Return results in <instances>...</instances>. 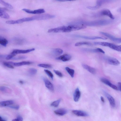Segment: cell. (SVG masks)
<instances>
[{
  "instance_id": "cell-27",
  "label": "cell",
  "mask_w": 121,
  "mask_h": 121,
  "mask_svg": "<svg viewBox=\"0 0 121 121\" xmlns=\"http://www.w3.org/2000/svg\"><path fill=\"white\" fill-rule=\"evenodd\" d=\"M91 43L86 42H79L76 43L75 44L76 46H79L83 45H91Z\"/></svg>"
},
{
  "instance_id": "cell-17",
  "label": "cell",
  "mask_w": 121,
  "mask_h": 121,
  "mask_svg": "<svg viewBox=\"0 0 121 121\" xmlns=\"http://www.w3.org/2000/svg\"><path fill=\"white\" fill-rule=\"evenodd\" d=\"M63 52V50L60 48L54 49H53L51 51L52 54L55 56H59Z\"/></svg>"
},
{
  "instance_id": "cell-14",
  "label": "cell",
  "mask_w": 121,
  "mask_h": 121,
  "mask_svg": "<svg viewBox=\"0 0 121 121\" xmlns=\"http://www.w3.org/2000/svg\"><path fill=\"white\" fill-rule=\"evenodd\" d=\"M82 66L83 68L90 73L94 75L96 74V71L95 69L94 68L86 64H83Z\"/></svg>"
},
{
  "instance_id": "cell-28",
  "label": "cell",
  "mask_w": 121,
  "mask_h": 121,
  "mask_svg": "<svg viewBox=\"0 0 121 121\" xmlns=\"http://www.w3.org/2000/svg\"><path fill=\"white\" fill-rule=\"evenodd\" d=\"M94 44L96 45H100L109 47L110 43L106 42H94Z\"/></svg>"
},
{
  "instance_id": "cell-31",
  "label": "cell",
  "mask_w": 121,
  "mask_h": 121,
  "mask_svg": "<svg viewBox=\"0 0 121 121\" xmlns=\"http://www.w3.org/2000/svg\"><path fill=\"white\" fill-rule=\"evenodd\" d=\"M38 66L40 67L45 68H52V66L49 64H40L38 65Z\"/></svg>"
},
{
  "instance_id": "cell-15",
  "label": "cell",
  "mask_w": 121,
  "mask_h": 121,
  "mask_svg": "<svg viewBox=\"0 0 121 121\" xmlns=\"http://www.w3.org/2000/svg\"><path fill=\"white\" fill-rule=\"evenodd\" d=\"M101 15L108 16L112 20L114 19V17L110 11L109 10L106 9L102 10L101 12Z\"/></svg>"
},
{
  "instance_id": "cell-16",
  "label": "cell",
  "mask_w": 121,
  "mask_h": 121,
  "mask_svg": "<svg viewBox=\"0 0 121 121\" xmlns=\"http://www.w3.org/2000/svg\"><path fill=\"white\" fill-rule=\"evenodd\" d=\"M54 112L56 115L60 116L64 115L67 112V110L64 108H60L55 110Z\"/></svg>"
},
{
  "instance_id": "cell-10",
  "label": "cell",
  "mask_w": 121,
  "mask_h": 121,
  "mask_svg": "<svg viewBox=\"0 0 121 121\" xmlns=\"http://www.w3.org/2000/svg\"><path fill=\"white\" fill-rule=\"evenodd\" d=\"M76 37H78L83 38L85 39L94 40L97 39H102L104 40H106L107 38H106L102 37H90L85 36H81L80 35H76Z\"/></svg>"
},
{
  "instance_id": "cell-38",
  "label": "cell",
  "mask_w": 121,
  "mask_h": 121,
  "mask_svg": "<svg viewBox=\"0 0 121 121\" xmlns=\"http://www.w3.org/2000/svg\"><path fill=\"white\" fill-rule=\"evenodd\" d=\"M97 49L98 52L102 53L104 54L105 53V52L101 49L100 48H98Z\"/></svg>"
},
{
  "instance_id": "cell-40",
  "label": "cell",
  "mask_w": 121,
  "mask_h": 121,
  "mask_svg": "<svg viewBox=\"0 0 121 121\" xmlns=\"http://www.w3.org/2000/svg\"><path fill=\"white\" fill-rule=\"evenodd\" d=\"M0 121H7L0 116Z\"/></svg>"
},
{
  "instance_id": "cell-8",
  "label": "cell",
  "mask_w": 121,
  "mask_h": 121,
  "mask_svg": "<svg viewBox=\"0 0 121 121\" xmlns=\"http://www.w3.org/2000/svg\"><path fill=\"white\" fill-rule=\"evenodd\" d=\"M43 80L44 81L46 87L52 92H53L54 90L53 86L51 82L47 79L43 78Z\"/></svg>"
},
{
  "instance_id": "cell-9",
  "label": "cell",
  "mask_w": 121,
  "mask_h": 121,
  "mask_svg": "<svg viewBox=\"0 0 121 121\" xmlns=\"http://www.w3.org/2000/svg\"><path fill=\"white\" fill-rule=\"evenodd\" d=\"M72 58V56L68 54H65L57 57L56 59L58 60H62L64 62L69 61Z\"/></svg>"
},
{
  "instance_id": "cell-7",
  "label": "cell",
  "mask_w": 121,
  "mask_h": 121,
  "mask_svg": "<svg viewBox=\"0 0 121 121\" xmlns=\"http://www.w3.org/2000/svg\"><path fill=\"white\" fill-rule=\"evenodd\" d=\"M72 112L75 115L78 116L86 117L89 116L88 113L82 110H74L72 111Z\"/></svg>"
},
{
  "instance_id": "cell-26",
  "label": "cell",
  "mask_w": 121,
  "mask_h": 121,
  "mask_svg": "<svg viewBox=\"0 0 121 121\" xmlns=\"http://www.w3.org/2000/svg\"><path fill=\"white\" fill-rule=\"evenodd\" d=\"M65 69L71 77L73 78L74 76L75 73L74 70L68 67H66L65 68Z\"/></svg>"
},
{
  "instance_id": "cell-34",
  "label": "cell",
  "mask_w": 121,
  "mask_h": 121,
  "mask_svg": "<svg viewBox=\"0 0 121 121\" xmlns=\"http://www.w3.org/2000/svg\"><path fill=\"white\" fill-rule=\"evenodd\" d=\"M53 71L59 77H63V74L61 72L55 70H54Z\"/></svg>"
},
{
  "instance_id": "cell-19",
  "label": "cell",
  "mask_w": 121,
  "mask_h": 121,
  "mask_svg": "<svg viewBox=\"0 0 121 121\" xmlns=\"http://www.w3.org/2000/svg\"><path fill=\"white\" fill-rule=\"evenodd\" d=\"M14 103V101L11 100L3 101L0 102V106L3 107L9 106Z\"/></svg>"
},
{
  "instance_id": "cell-4",
  "label": "cell",
  "mask_w": 121,
  "mask_h": 121,
  "mask_svg": "<svg viewBox=\"0 0 121 121\" xmlns=\"http://www.w3.org/2000/svg\"><path fill=\"white\" fill-rule=\"evenodd\" d=\"M100 33L106 36L111 40L115 42L118 43H121V38H116L111 34L107 33L102 32H101Z\"/></svg>"
},
{
  "instance_id": "cell-3",
  "label": "cell",
  "mask_w": 121,
  "mask_h": 121,
  "mask_svg": "<svg viewBox=\"0 0 121 121\" xmlns=\"http://www.w3.org/2000/svg\"><path fill=\"white\" fill-rule=\"evenodd\" d=\"M105 60L109 64L114 66L119 64L120 62L116 58L109 57H105L104 58Z\"/></svg>"
},
{
  "instance_id": "cell-11",
  "label": "cell",
  "mask_w": 121,
  "mask_h": 121,
  "mask_svg": "<svg viewBox=\"0 0 121 121\" xmlns=\"http://www.w3.org/2000/svg\"><path fill=\"white\" fill-rule=\"evenodd\" d=\"M101 81L103 83L108 86L111 87L116 90H118L117 87L111 83L109 80L107 79L102 78L100 79Z\"/></svg>"
},
{
  "instance_id": "cell-6",
  "label": "cell",
  "mask_w": 121,
  "mask_h": 121,
  "mask_svg": "<svg viewBox=\"0 0 121 121\" xmlns=\"http://www.w3.org/2000/svg\"><path fill=\"white\" fill-rule=\"evenodd\" d=\"M105 96L108 100L111 106L113 108L115 107L116 104L115 99L110 95L106 91L104 92Z\"/></svg>"
},
{
  "instance_id": "cell-30",
  "label": "cell",
  "mask_w": 121,
  "mask_h": 121,
  "mask_svg": "<svg viewBox=\"0 0 121 121\" xmlns=\"http://www.w3.org/2000/svg\"><path fill=\"white\" fill-rule=\"evenodd\" d=\"M60 101H61V100L59 99L54 101L51 103V106L54 107H57L58 106Z\"/></svg>"
},
{
  "instance_id": "cell-33",
  "label": "cell",
  "mask_w": 121,
  "mask_h": 121,
  "mask_svg": "<svg viewBox=\"0 0 121 121\" xmlns=\"http://www.w3.org/2000/svg\"><path fill=\"white\" fill-rule=\"evenodd\" d=\"M4 65L8 68L11 69H14V67L10 63V62H5L4 63Z\"/></svg>"
},
{
  "instance_id": "cell-20",
  "label": "cell",
  "mask_w": 121,
  "mask_h": 121,
  "mask_svg": "<svg viewBox=\"0 0 121 121\" xmlns=\"http://www.w3.org/2000/svg\"><path fill=\"white\" fill-rule=\"evenodd\" d=\"M9 16L8 14L3 9L0 8V17L7 19Z\"/></svg>"
},
{
  "instance_id": "cell-36",
  "label": "cell",
  "mask_w": 121,
  "mask_h": 121,
  "mask_svg": "<svg viewBox=\"0 0 121 121\" xmlns=\"http://www.w3.org/2000/svg\"><path fill=\"white\" fill-rule=\"evenodd\" d=\"M9 107L18 110L19 108V106L18 105H16L15 106H8Z\"/></svg>"
},
{
  "instance_id": "cell-39",
  "label": "cell",
  "mask_w": 121,
  "mask_h": 121,
  "mask_svg": "<svg viewBox=\"0 0 121 121\" xmlns=\"http://www.w3.org/2000/svg\"><path fill=\"white\" fill-rule=\"evenodd\" d=\"M118 86L117 87V88L118 89V90H119L120 91H121V82H119L118 83Z\"/></svg>"
},
{
  "instance_id": "cell-1",
  "label": "cell",
  "mask_w": 121,
  "mask_h": 121,
  "mask_svg": "<svg viewBox=\"0 0 121 121\" xmlns=\"http://www.w3.org/2000/svg\"><path fill=\"white\" fill-rule=\"evenodd\" d=\"M111 21L110 20H104L91 21L90 22H83L79 24H82L86 26H98L110 24L111 23Z\"/></svg>"
},
{
  "instance_id": "cell-22",
  "label": "cell",
  "mask_w": 121,
  "mask_h": 121,
  "mask_svg": "<svg viewBox=\"0 0 121 121\" xmlns=\"http://www.w3.org/2000/svg\"><path fill=\"white\" fill-rule=\"evenodd\" d=\"M8 42V41L6 38L0 36V44L6 47Z\"/></svg>"
},
{
  "instance_id": "cell-37",
  "label": "cell",
  "mask_w": 121,
  "mask_h": 121,
  "mask_svg": "<svg viewBox=\"0 0 121 121\" xmlns=\"http://www.w3.org/2000/svg\"><path fill=\"white\" fill-rule=\"evenodd\" d=\"M26 58V57L25 56H20L19 57H16L14 58V59L16 60L21 59H25Z\"/></svg>"
},
{
  "instance_id": "cell-12",
  "label": "cell",
  "mask_w": 121,
  "mask_h": 121,
  "mask_svg": "<svg viewBox=\"0 0 121 121\" xmlns=\"http://www.w3.org/2000/svg\"><path fill=\"white\" fill-rule=\"evenodd\" d=\"M107 1L105 0H98L96 2V5L93 7L88 6L87 8L89 9L92 10H95L99 8L102 6V4Z\"/></svg>"
},
{
  "instance_id": "cell-2",
  "label": "cell",
  "mask_w": 121,
  "mask_h": 121,
  "mask_svg": "<svg viewBox=\"0 0 121 121\" xmlns=\"http://www.w3.org/2000/svg\"><path fill=\"white\" fill-rule=\"evenodd\" d=\"M35 50L34 48H32L26 50L15 49L6 57L7 60H9L11 59L17 54H19L26 53L34 51Z\"/></svg>"
},
{
  "instance_id": "cell-5",
  "label": "cell",
  "mask_w": 121,
  "mask_h": 121,
  "mask_svg": "<svg viewBox=\"0 0 121 121\" xmlns=\"http://www.w3.org/2000/svg\"><path fill=\"white\" fill-rule=\"evenodd\" d=\"M22 10L27 13L32 14H40L44 13L45 11L43 9H39L34 11L26 9H23Z\"/></svg>"
},
{
  "instance_id": "cell-13",
  "label": "cell",
  "mask_w": 121,
  "mask_h": 121,
  "mask_svg": "<svg viewBox=\"0 0 121 121\" xmlns=\"http://www.w3.org/2000/svg\"><path fill=\"white\" fill-rule=\"evenodd\" d=\"M81 92L78 88H77L75 91L74 94V100L76 102H78L80 98Z\"/></svg>"
},
{
  "instance_id": "cell-41",
  "label": "cell",
  "mask_w": 121,
  "mask_h": 121,
  "mask_svg": "<svg viewBox=\"0 0 121 121\" xmlns=\"http://www.w3.org/2000/svg\"><path fill=\"white\" fill-rule=\"evenodd\" d=\"M101 101L103 103H104L105 102V100L103 97H101Z\"/></svg>"
},
{
  "instance_id": "cell-24",
  "label": "cell",
  "mask_w": 121,
  "mask_h": 121,
  "mask_svg": "<svg viewBox=\"0 0 121 121\" xmlns=\"http://www.w3.org/2000/svg\"><path fill=\"white\" fill-rule=\"evenodd\" d=\"M0 91L2 92L7 93H10L11 91L10 88L4 86L0 87Z\"/></svg>"
},
{
  "instance_id": "cell-21",
  "label": "cell",
  "mask_w": 121,
  "mask_h": 121,
  "mask_svg": "<svg viewBox=\"0 0 121 121\" xmlns=\"http://www.w3.org/2000/svg\"><path fill=\"white\" fill-rule=\"evenodd\" d=\"M109 47L113 49L118 51L121 52V45H116L110 43Z\"/></svg>"
},
{
  "instance_id": "cell-29",
  "label": "cell",
  "mask_w": 121,
  "mask_h": 121,
  "mask_svg": "<svg viewBox=\"0 0 121 121\" xmlns=\"http://www.w3.org/2000/svg\"><path fill=\"white\" fill-rule=\"evenodd\" d=\"M37 72V70L34 68L30 69L28 71V73L31 76H33L36 75Z\"/></svg>"
},
{
  "instance_id": "cell-35",
  "label": "cell",
  "mask_w": 121,
  "mask_h": 121,
  "mask_svg": "<svg viewBox=\"0 0 121 121\" xmlns=\"http://www.w3.org/2000/svg\"><path fill=\"white\" fill-rule=\"evenodd\" d=\"M23 118L20 116H18L16 118L12 120V121H23Z\"/></svg>"
},
{
  "instance_id": "cell-42",
  "label": "cell",
  "mask_w": 121,
  "mask_h": 121,
  "mask_svg": "<svg viewBox=\"0 0 121 121\" xmlns=\"http://www.w3.org/2000/svg\"><path fill=\"white\" fill-rule=\"evenodd\" d=\"M19 83L21 84H23V83H24V82H23V81H22V80L19 81Z\"/></svg>"
},
{
  "instance_id": "cell-23",
  "label": "cell",
  "mask_w": 121,
  "mask_h": 121,
  "mask_svg": "<svg viewBox=\"0 0 121 121\" xmlns=\"http://www.w3.org/2000/svg\"><path fill=\"white\" fill-rule=\"evenodd\" d=\"M13 41L17 45H21L24 42L23 39L17 38H14Z\"/></svg>"
},
{
  "instance_id": "cell-18",
  "label": "cell",
  "mask_w": 121,
  "mask_h": 121,
  "mask_svg": "<svg viewBox=\"0 0 121 121\" xmlns=\"http://www.w3.org/2000/svg\"><path fill=\"white\" fill-rule=\"evenodd\" d=\"M33 64L32 62L29 61H23L21 62L16 63H12V64L16 67L20 66L25 65H28Z\"/></svg>"
},
{
  "instance_id": "cell-25",
  "label": "cell",
  "mask_w": 121,
  "mask_h": 121,
  "mask_svg": "<svg viewBox=\"0 0 121 121\" xmlns=\"http://www.w3.org/2000/svg\"><path fill=\"white\" fill-rule=\"evenodd\" d=\"M0 4L6 7L11 9L13 8V6L10 4L3 0H0Z\"/></svg>"
},
{
  "instance_id": "cell-32",
  "label": "cell",
  "mask_w": 121,
  "mask_h": 121,
  "mask_svg": "<svg viewBox=\"0 0 121 121\" xmlns=\"http://www.w3.org/2000/svg\"><path fill=\"white\" fill-rule=\"evenodd\" d=\"M44 71L50 78L52 79H53L54 77L51 71L47 70H45Z\"/></svg>"
}]
</instances>
